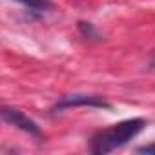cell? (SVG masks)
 <instances>
[{
  "label": "cell",
  "instance_id": "6da1fadb",
  "mask_svg": "<svg viewBox=\"0 0 155 155\" xmlns=\"http://www.w3.org/2000/svg\"><path fill=\"white\" fill-rule=\"evenodd\" d=\"M144 128H146V120L140 119V117H133V119L120 120L117 124H111V126H108V128L99 130L97 133H93V137L90 139V150L95 155L111 153L117 148L126 146Z\"/></svg>",
  "mask_w": 155,
  "mask_h": 155
},
{
  "label": "cell",
  "instance_id": "7a4b0ae2",
  "mask_svg": "<svg viewBox=\"0 0 155 155\" xmlns=\"http://www.w3.org/2000/svg\"><path fill=\"white\" fill-rule=\"evenodd\" d=\"M79 106H86V108H102V110H111V104L101 97V95H88V93H69L64 95L57 101V104L51 108V111H62L68 108H79Z\"/></svg>",
  "mask_w": 155,
  "mask_h": 155
},
{
  "label": "cell",
  "instance_id": "3957f363",
  "mask_svg": "<svg viewBox=\"0 0 155 155\" xmlns=\"http://www.w3.org/2000/svg\"><path fill=\"white\" fill-rule=\"evenodd\" d=\"M2 119H4L6 122H9L11 126H17L18 130L29 133L31 137H35V139H38V140L44 139V133H42L40 126H38L33 119H29L26 113H22L20 110H17V108L4 106V108H2Z\"/></svg>",
  "mask_w": 155,
  "mask_h": 155
},
{
  "label": "cell",
  "instance_id": "277c9868",
  "mask_svg": "<svg viewBox=\"0 0 155 155\" xmlns=\"http://www.w3.org/2000/svg\"><path fill=\"white\" fill-rule=\"evenodd\" d=\"M77 29H79V33L84 37V38H90V40H101V33L99 29L91 24V22H84V20H79L77 22Z\"/></svg>",
  "mask_w": 155,
  "mask_h": 155
},
{
  "label": "cell",
  "instance_id": "5b68a950",
  "mask_svg": "<svg viewBox=\"0 0 155 155\" xmlns=\"http://www.w3.org/2000/svg\"><path fill=\"white\" fill-rule=\"evenodd\" d=\"M17 2L24 4L26 8H29L33 11H49L53 8L51 0H17Z\"/></svg>",
  "mask_w": 155,
  "mask_h": 155
},
{
  "label": "cell",
  "instance_id": "8992f818",
  "mask_svg": "<svg viewBox=\"0 0 155 155\" xmlns=\"http://www.w3.org/2000/svg\"><path fill=\"white\" fill-rule=\"evenodd\" d=\"M135 151H137V153H148V155H155V142H151V144H146V146H140V148H137Z\"/></svg>",
  "mask_w": 155,
  "mask_h": 155
},
{
  "label": "cell",
  "instance_id": "52a82bcc",
  "mask_svg": "<svg viewBox=\"0 0 155 155\" xmlns=\"http://www.w3.org/2000/svg\"><path fill=\"white\" fill-rule=\"evenodd\" d=\"M150 68L155 69V53H153V57H151V60H150Z\"/></svg>",
  "mask_w": 155,
  "mask_h": 155
}]
</instances>
